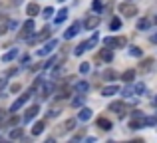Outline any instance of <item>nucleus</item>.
I'll use <instances>...</instances> for the list:
<instances>
[{
	"label": "nucleus",
	"instance_id": "obj_1",
	"mask_svg": "<svg viewBox=\"0 0 157 143\" xmlns=\"http://www.w3.org/2000/svg\"><path fill=\"white\" fill-rule=\"evenodd\" d=\"M119 14L125 16V18H131V16H137V6H135L133 2H129V0H123L121 4L117 6Z\"/></svg>",
	"mask_w": 157,
	"mask_h": 143
},
{
	"label": "nucleus",
	"instance_id": "obj_2",
	"mask_svg": "<svg viewBox=\"0 0 157 143\" xmlns=\"http://www.w3.org/2000/svg\"><path fill=\"white\" fill-rule=\"evenodd\" d=\"M104 44L107 48H125L127 38L125 36H107V38H104Z\"/></svg>",
	"mask_w": 157,
	"mask_h": 143
},
{
	"label": "nucleus",
	"instance_id": "obj_3",
	"mask_svg": "<svg viewBox=\"0 0 157 143\" xmlns=\"http://www.w3.org/2000/svg\"><path fill=\"white\" fill-rule=\"evenodd\" d=\"M96 44H98V34H94L92 38L88 40V42H82L80 46H78L76 50H74V54H76V56H82V54H84L86 50H90V48H94V46H96Z\"/></svg>",
	"mask_w": 157,
	"mask_h": 143
},
{
	"label": "nucleus",
	"instance_id": "obj_4",
	"mask_svg": "<svg viewBox=\"0 0 157 143\" xmlns=\"http://www.w3.org/2000/svg\"><path fill=\"white\" fill-rule=\"evenodd\" d=\"M56 46H58V40H50V42L44 44L42 48H38V52H36V54H38L40 58H44V56H48L50 52H54V48H56Z\"/></svg>",
	"mask_w": 157,
	"mask_h": 143
},
{
	"label": "nucleus",
	"instance_id": "obj_5",
	"mask_svg": "<svg viewBox=\"0 0 157 143\" xmlns=\"http://www.w3.org/2000/svg\"><path fill=\"white\" fill-rule=\"evenodd\" d=\"M34 34V20H26L24 22V26H22V34H20V38L22 40H26V38H30V36Z\"/></svg>",
	"mask_w": 157,
	"mask_h": 143
},
{
	"label": "nucleus",
	"instance_id": "obj_6",
	"mask_svg": "<svg viewBox=\"0 0 157 143\" xmlns=\"http://www.w3.org/2000/svg\"><path fill=\"white\" fill-rule=\"evenodd\" d=\"M80 28H82V24H80V22H74L72 26H70L68 30L64 32V38H66V40H72L76 34H80Z\"/></svg>",
	"mask_w": 157,
	"mask_h": 143
},
{
	"label": "nucleus",
	"instance_id": "obj_7",
	"mask_svg": "<svg viewBox=\"0 0 157 143\" xmlns=\"http://www.w3.org/2000/svg\"><path fill=\"white\" fill-rule=\"evenodd\" d=\"M28 97H30V92H28V93H24V96H20V97H18V100H16V101H14V103H12V107H10V111H12V113H16V111H18V109H20V107H22V105H24V103H26V101H28Z\"/></svg>",
	"mask_w": 157,
	"mask_h": 143
},
{
	"label": "nucleus",
	"instance_id": "obj_8",
	"mask_svg": "<svg viewBox=\"0 0 157 143\" xmlns=\"http://www.w3.org/2000/svg\"><path fill=\"white\" fill-rule=\"evenodd\" d=\"M38 111H40L38 105H32L30 109H26V113H24V123H30V121L34 119L36 115H38Z\"/></svg>",
	"mask_w": 157,
	"mask_h": 143
},
{
	"label": "nucleus",
	"instance_id": "obj_9",
	"mask_svg": "<svg viewBox=\"0 0 157 143\" xmlns=\"http://www.w3.org/2000/svg\"><path fill=\"white\" fill-rule=\"evenodd\" d=\"M14 58H18V48H12V50H8L6 54H2V62H12Z\"/></svg>",
	"mask_w": 157,
	"mask_h": 143
},
{
	"label": "nucleus",
	"instance_id": "obj_10",
	"mask_svg": "<svg viewBox=\"0 0 157 143\" xmlns=\"http://www.w3.org/2000/svg\"><path fill=\"white\" fill-rule=\"evenodd\" d=\"M92 119V109L90 107H82L80 113H78V121H88Z\"/></svg>",
	"mask_w": 157,
	"mask_h": 143
},
{
	"label": "nucleus",
	"instance_id": "obj_11",
	"mask_svg": "<svg viewBox=\"0 0 157 143\" xmlns=\"http://www.w3.org/2000/svg\"><path fill=\"white\" fill-rule=\"evenodd\" d=\"M52 92H54V84H50V81H46V84H44L42 88H40V96H42L44 100H46V97L50 96Z\"/></svg>",
	"mask_w": 157,
	"mask_h": 143
},
{
	"label": "nucleus",
	"instance_id": "obj_12",
	"mask_svg": "<svg viewBox=\"0 0 157 143\" xmlns=\"http://www.w3.org/2000/svg\"><path fill=\"white\" fill-rule=\"evenodd\" d=\"M153 64H155V60H153V58H145V60L141 62V68H139V72H141V73L149 72L151 68H153Z\"/></svg>",
	"mask_w": 157,
	"mask_h": 143
},
{
	"label": "nucleus",
	"instance_id": "obj_13",
	"mask_svg": "<svg viewBox=\"0 0 157 143\" xmlns=\"http://www.w3.org/2000/svg\"><path fill=\"white\" fill-rule=\"evenodd\" d=\"M98 24H100V16H90L84 26L88 28V30H94V28H98Z\"/></svg>",
	"mask_w": 157,
	"mask_h": 143
},
{
	"label": "nucleus",
	"instance_id": "obj_14",
	"mask_svg": "<svg viewBox=\"0 0 157 143\" xmlns=\"http://www.w3.org/2000/svg\"><path fill=\"white\" fill-rule=\"evenodd\" d=\"M70 93H72V88L70 85H62L60 89H58V100H66V97H70Z\"/></svg>",
	"mask_w": 157,
	"mask_h": 143
},
{
	"label": "nucleus",
	"instance_id": "obj_15",
	"mask_svg": "<svg viewBox=\"0 0 157 143\" xmlns=\"http://www.w3.org/2000/svg\"><path fill=\"white\" fill-rule=\"evenodd\" d=\"M76 92H78V93H88V92H90V84H88L86 80H80V81L76 84Z\"/></svg>",
	"mask_w": 157,
	"mask_h": 143
},
{
	"label": "nucleus",
	"instance_id": "obj_16",
	"mask_svg": "<svg viewBox=\"0 0 157 143\" xmlns=\"http://www.w3.org/2000/svg\"><path fill=\"white\" fill-rule=\"evenodd\" d=\"M66 18H68V10H66V8H62V10L56 14V18H54V24H58V26H60Z\"/></svg>",
	"mask_w": 157,
	"mask_h": 143
},
{
	"label": "nucleus",
	"instance_id": "obj_17",
	"mask_svg": "<svg viewBox=\"0 0 157 143\" xmlns=\"http://www.w3.org/2000/svg\"><path fill=\"white\" fill-rule=\"evenodd\" d=\"M98 127H100V129H105V131H109V129H111V121L105 119V117H98Z\"/></svg>",
	"mask_w": 157,
	"mask_h": 143
},
{
	"label": "nucleus",
	"instance_id": "obj_18",
	"mask_svg": "<svg viewBox=\"0 0 157 143\" xmlns=\"http://www.w3.org/2000/svg\"><path fill=\"white\" fill-rule=\"evenodd\" d=\"M119 92V88H117V85H107V88H104V89H101V96H115V93H117Z\"/></svg>",
	"mask_w": 157,
	"mask_h": 143
},
{
	"label": "nucleus",
	"instance_id": "obj_19",
	"mask_svg": "<svg viewBox=\"0 0 157 143\" xmlns=\"http://www.w3.org/2000/svg\"><path fill=\"white\" fill-rule=\"evenodd\" d=\"M123 109H125V105H123V101H113V103H109V111L121 113Z\"/></svg>",
	"mask_w": 157,
	"mask_h": 143
},
{
	"label": "nucleus",
	"instance_id": "obj_20",
	"mask_svg": "<svg viewBox=\"0 0 157 143\" xmlns=\"http://www.w3.org/2000/svg\"><path fill=\"white\" fill-rule=\"evenodd\" d=\"M38 12H40V6H38V4L32 2V4H28V6H26V14L28 16H36Z\"/></svg>",
	"mask_w": 157,
	"mask_h": 143
},
{
	"label": "nucleus",
	"instance_id": "obj_21",
	"mask_svg": "<svg viewBox=\"0 0 157 143\" xmlns=\"http://www.w3.org/2000/svg\"><path fill=\"white\" fill-rule=\"evenodd\" d=\"M44 129H46V123H44V121H38V123L32 127V135H40Z\"/></svg>",
	"mask_w": 157,
	"mask_h": 143
},
{
	"label": "nucleus",
	"instance_id": "obj_22",
	"mask_svg": "<svg viewBox=\"0 0 157 143\" xmlns=\"http://www.w3.org/2000/svg\"><path fill=\"white\" fill-rule=\"evenodd\" d=\"M143 125H145V127H153V125H157V115L143 117Z\"/></svg>",
	"mask_w": 157,
	"mask_h": 143
},
{
	"label": "nucleus",
	"instance_id": "obj_23",
	"mask_svg": "<svg viewBox=\"0 0 157 143\" xmlns=\"http://www.w3.org/2000/svg\"><path fill=\"white\" fill-rule=\"evenodd\" d=\"M133 77H135V70H127V72H123V76H121V80L123 81H133Z\"/></svg>",
	"mask_w": 157,
	"mask_h": 143
},
{
	"label": "nucleus",
	"instance_id": "obj_24",
	"mask_svg": "<svg viewBox=\"0 0 157 143\" xmlns=\"http://www.w3.org/2000/svg\"><path fill=\"white\" fill-rule=\"evenodd\" d=\"M22 135H24L22 127H16V129H12V131H10V135H8V137H10V139H20Z\"/></svg>",
	"mask_w": 157,
	"mask_h": 143
},
{
	"label": "nucleus",
	"instance_id": "obj_25",
	"mask_svg": "<svg viewBox=\"0 0 157 143\" xmlns=\"http://www.w3.org/2000/svg\"><path fill=\"white\" fill-rule=\"evenodd\" d=\"M100 58L105 60V62H111V60H113V54H111L109 50H101V52H100Z\"/></svg>",
	"mask_w": 157,
	"mask_h": 143
},
{
	"label": "nucleus",
	"instance_id": "obj_26",
	"mask_svg": "<svg viewBox=\"0 0 157 143\" xmlns=\"http://www.w3.org/2000/svg\"><path fill=\"white\" fill-rule=\"evenodd\" d=\"M149 20H147V18H143V20H139V22H137V30H147V28H149Z\"/></svg>",
	"mask_w": 157,
	"mask_h": 143
},
{
	"label": "nucleus",
	"instance_id": "obj_27",
	"mask_svg": "<svg viewBox=\"0 0 157 143\" xmlns=\"http://www.w3.org/2000/svg\"><path fill=\"white\" fill-rule=\"evenodd\" d=\"M129 54L133 56V58H139V56H141V48H137V46H131V48H129Z\"/></svg>",
	"mask_w": 157,
	"mask_h": 143
},
{
	"label": "nucleus",
	"instance_id": "obj_28",
	"mask_svg": "<svg viewBox=\"0 0 157 143\" xmlns=\"http://www.w3.org/2000/svg\"><path fill=\"white\" fill-rule=\"evenodd\" d=\"M119 26H121V20H119V18H113V20H111V24H109L111 30H117Z\"/></svg>",
	"mask_w": 157,
	"mask_h": 143
},
{
	"label": "nucleus",
	"instance_id": "obj_29",
	"mask_svg": "<svg viewBox=\"0 0 157 143\" xmlns=\"http://www.w3.org/2000/svg\"><path fill=\"white\" fill-rule=\"evenodd\" d=\"M74 125H76V119H68L64 123V129H66V131H70V129H74Z\"/></svg>",
	"mask_w": 157,
	"mask_h": 143
},
{
	"label": "nucleus",
	"instance_id": "obj_30",
	"mask_svg": "<svg viewBox=\"0 0 157 143\" xmlns=\"http://www.w3.org/2000/svg\"><path fill=\"white\" fill-rule=\"evenodd\" d=\"M82 103H84V96H80V97H74V101H72V105H74V107H80Z\"/></svg>",
	"mask_w": 157,
	"mask_h": 143
},
{
	"label": "nucleus",
	"instance_id": "obj_31",
	"mask_svg": "<svg viewBox=\"0 0 157 143\" xmlns=\"http://www.w3.org/2000/svg\"><path fill=\"white\" fill-rule=\"evenodd\" d=\"M52 16H54V8L52 6L44 8V18H52Z\"/></svg>",
	"mask_w": 157,
	"mask_h": 143
},
{
	"label": "nucleus",
	"instance_id": "obj_32",
	"mask_svg": "<svg viewBox=\"0 0 157 143\" xmlns=\"http://www.w3.org/2000/svg\"><path fill=\"white\" fill-rule=\"evenodd\" d=\"M90 68H92V66H90V62H84V64L80 66V72H82V73H88Z\"/></svg>",
	"mask_w": 157,
	"mask_h": 143
},
{
	"label": "nucleus",
	"instance_id": "obj_33",
	"mask_svg": "<svg viewBox=\"0 0 157 143\" xmlns=\"http://www.w3.org/2000/svg\"><path fill=\"white\" fill-rule=\"evenodd\" d=\"M22 66H24V68L30 66V54H24V56H22Z\"/></svg>",
	"mask_w": 157,
	"mask_h": 143
},
{
	"label": "nucleus",
	"instance_id": "obj_34",
	"mask_svg": "<svg viewBox=\"0 0 157 143\" xmlns=\"http://www.w3.org/2000/svg\"><path fill=\"white\" fill-rule=\"evenodd\" d=\"M133 92H135V93H143V92H145V85H143V84H137V85L133 88Z\"/></svg>",
	"mask_w": 157,
	"mask_h": 143
},
{
	"label": "nucleus",
	"instance_id": "obj_35",
	"mask_svg": "<svg viewBox=\"0 0 157 143\" xmlns=\"http://www.w3.org/2000/svg\"><path fill=\"white\" fill-rule=\"evenodd\" d=\"M54 64H56V58H50L46 64H42V66H44V70H48V68H52V66H54Z\"/></svg>",
	"mask_w": 157,
	"mask_h": 143
},
{
	"label": "nucleus",
	"instance_id": "obj_36",
	"mask_svg": "<svg viewBox=\"0 0 157 143\" xmlns=\"http://www.w3.org/2000/svg\"><path fill=\"white\" fill-rule=\"evenodd\" d=\"M6 30H8V22H2V24H0V36L6 34Z\"/></svg>",
	"mask_w": 157,
	"mask_h": 143
},
{
	"label": "nucleus",
	"instance_id": "obj_37",
	"mask_svg": "<svg viewBox=\"0 0 157 143\" xmlns=\"http://www.w3.org/2000/svg\"><path fill=\"white\" fill-rule=\"evenodd\" d=\"M94 10H96V12H101V2H100V0H94Z\"/></svg>",
	"mask_w": 157,
	"mask_h": 143
},
{
	"label": "nucleus",
	"instance_id": "obj_38",
	"mask_svg": "<svg viewBox=\"0 0 157 143\" xmlns=\"http://www.w3.org/2000/svg\"><path fill=\"white\" fill-rule=\"evenodd\" d=\"M104 77H105V80H107V77H115V72H113V70H107V72L104 73Z\"/></svg>",
	"mask_w": 157,
	"mask_h": 143
},
{
	"label": "nucleus",
	"instance_id": "obj_39",
	"mask_svg": "<svg viewBox=\"0 0 157 143\" xmlns=\"http://www.w3.org/2000/svg\"><path fill=\"white\" fill-rule=\"evenodd\" d=\"M131 93H133V89H131V88H125V89H123V97H129Z\"/></svg>",
	"mask_w": 157,
	"mask_h": 143
},
{
	"label": "nucleus",
	"instance_id": "obj_40",
	"mask_svg": "<svg viewBox=\"0 0 157 143\" xmlns=\"http://www.w3.org/2000/svg\"><path fill=\"white\" fill-rule=\"evenodd\" d=\"M6 84H8V80H4V77H0V92H2V89L6 88Z\"/></svg>",
	"mask_w": 157,
	"mask_h": 143
},
{
	"label": "nucleus",
	"instance_id": "obj_41",
	"mask_svg": "<svg viewBox=\"0 0 157 143\" xmlns=\"http://www.w3.org/2000/svg\"><path fill=\"white\" fill-rule=\"evenodd\" d=\"M149 40H151V42H153V44H157V32H155V34H153V36H151V38H149Z\"/></svg>",
	"mask_w": 157,
	"mask_h": 143
},
{
	"label": "nucleus",
	"instance_id": "obj_42",
	"mask_svg": "<svg viewBox=\"0 0 157 143\" xmlns=\"http://www.w3.org/2000/svg\"><path fill=\"white\" fill-rule=\"evenodd\" d=\"M2 117H4V113H2V109H0V119H2Z\"/></svg>",
	"mask_w": 157,
	"mask_h": 143
},
{
	"label": "nucleus",
	"instance_id": "obj_43",
	"mask_svg": "<svg viewBox=\"0 0 157 143\" xmlns=\"http://www.w3.org/2000/svg\"><path fill=\"white\" fill-rule=\"evenodd\" d=\"M153 103H155V105H157V96H155V100H153Z\"/></svg>",
	"mask_w": 157,
	"mask_h": 143
}]
</instances>
